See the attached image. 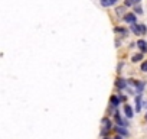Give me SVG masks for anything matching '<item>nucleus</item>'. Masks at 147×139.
I'll use <instances>...</instances> for the list:
<instances>
[{
  "label": "nucleus",
  "instance_id": "1",
  "mask_svg": "<svg viewBox=\"0 0 147 139\" xmlns=\"http://www.w3.org/2000/svg\"><path fill=\"white\" fill-rule=\"evenodd\" d=\"M131 31L136 33V35H146V32H147V29H146V26L144 25H131Z\"/></svg>",
  "mask_w": 147,
  "mask_h": 139
},
{
  "label": "nucleus",
  "instance_id": "2",
  "mask_svg": "<svg viewBox=\"0 0 147 139\" xmlns=\"http://www.w3.org/2000/svg\"><path fill=\"white\" fill-rule=\"evenodd\" d=\"M124 20H125L127 23L134 25V23H136V15H133V13H127V15L124 16Z\"/></svg>",
  "mask_w": 147,
  "mask_h": 139
},
{
  "label": "nucleus",
  "instance_id": "3",
  "mask_svg": "<svg viewBox=\"0 0 147 139\" xmlns=\"http://www.w3.org/2000/svg\"><path fill=\"white\" fill-rule=\"evenodd\" d=\"M137 46L140 48V51L144 54V52H147V42L146 41H143V39H140L138 42H137Z\"/></svg>",
  "mask_w": 147,
  "mask_h": 139
},
{
  "label": "nucleus",
  "instance_id": "4",
  "mask_svg": "<svg viewBox=\"0 0 147 139\" xmlns=\"http://www.w3.org/2000/svg\"><path fill=\"white\" fill-rule=\"evenodd\" d=\"M118 0H101V6L104 7H110V6H114Z\"/></svg>",
  "mask_w": 147,
  "mask_h": 139
},
{
  "label": "nucleus",
  "instance_id": "5",
  "mask_svg": "<svg viewBox=\"0 0 147 139\" xmlns=\"http://www.w3.org/2000/svg\"><path fill=\"white\" fill-rule=\"evenodd\" d=\"M115 86H117L120 90H123V89L127 87V81H124L123 78H117V80H115Z\"/></svg>",
  "mask_w": 147,
  "mask_h": 139
},
{
  "label": "nucleus",
  "instance_id": "6",
  "mask_svg": "<svg viewBox=\"0 0 147 139\" xmlns=\"http://www.w3.org/2000/svg\"><path fill=\"white\" fill-rule=\"evenodd\" d=\"M120 100H121L120 97H115V96H111V97H110V104H111L113 107H117V106H118V103H120Z\"/></svg>",
  "mask_w": 147,
  "mask_h": 139
},
{
  "label": "nucleus",
  "instance_id": "7",
  "mask_svg": "<svg viewBox=\"0 0 147 139\" xmlns=\"http://www.w3.org/2000/svg\"><path fill=\"white\" fill-rule=\"evenodd\" d=\"M124 113H125V116H127L128 119H131V117H133V109H131L128 104H125V106H124Z\"/></svg>",
  "mask_w": 147,
  "mask_h": 139
},
{
  "label": "nucleus",
  "instance_id": "8",
  "mask_svg": "<svg viewBox=\"0 0 147 139\" xmlns=\"http://www.w3.org/2000/svg\"><path fill=\"white\" fill-rule=\"evenodd\" d=\"M136 110L137 112L141 110V94H138V97L136 99Z\"/></svg>",
  "mask_w": 147,
  "mask_h": 139
},
{
  "label": "nucleus",
  "instance_id": "9",
  "mask_svg": "<svg viewBox=\"0 0 147 139\" xmlns=\"http://www.w3.org/2000/svg\"><path fill=\"white\" fill-rule=\"evenodd\" d=\"M115 130H117L120 135H123V136H128V132H127L125 129H123V126H115Z\"/></svg>",
  "mask_w": 147,
  "mask_h": 139
},
{
  "label": "nucleus",
  "instance_id": "10",
  "mask_svg": "<svg viewBox=\"0 0 147 139\" xmlns=\"http://www.w3.org/2000/svg\"><path fill=\"white\" fill-rule=\"evenodd\" d=\"M141 0H125L124 2V6H133V5H136V3H140Z\"/></svg>",
  "mask_w": 147,
  "mask_h": 139
},
{
  "label": "nucleus",
  "instance_id": "11",
  "mask_svg": "<svg viewBox=\"0 0 147 139\" xmlns=\"http://www.w3.org/2000/svg\"><path fill=\"white\" fill-rule=\"evenodd\" d=\"M102 125H105V130H110L113 126H111V122L105 117V119H102Z\"/></svg>",
  "mask_w": 147,
  "mask_h": 139
},
{
  "label": "nucleus",
  "instance_id": "12",
  "mask_svg": "<svg viewBox=\"0 0 147 139\" xmlns=\"http://www.w3.org/2000/svg\"><path fill=\"white\" fill-rule=\"evenodd\" d=\"M141 58H143V54H136V55H133L131 61L133 62H137V61H141Z\"/></svg>",
  "mask_w": 147,
  "mask_h": 139
},
{
  "label": "nucleus",
  "instance_id": "13",
  "mask_svg": "<svg viewBox=\"0 0 147 139\" xmlns=\"http://www.w3.org/2000/svg\"><path fill=\"white\" fill-rule=\"evenodd\" d=\"M140 70H141V71H144V73H147V61H143V62H141Z\"/></svg>",
  "mask_w": 147,
  "mask_h": 139
},
{
  "label": "nucleus",
  "instance_id": "14",
  "mask_svg": "<svg viewBox=\"0 0 147 139\" xmlns=\"http://www.w3.org/2000/svg\"><path fill=\"white\" fill-rule=\"evenodd\" d=\"M114 32H120V33H125V29H123V28H114Z\"/></svg>",
  "mask_w": 147,
  "mask_h": 139
},
{
  "label": "nucleus",
  "instance_id": "15",
  "mask_svg": "<svg viewBox=\"0 0 147 139\" xmlns=\"http://www.w3.org/2000/svg\"><path fill=\"white\" fill-rule=\"evenodd\" d=\"M123 12H124V7H118V9H117V15H118V16H121Z\"/></svg>",
  "mask_w": 147,
  "mask_h": 139
},
{
  "label": "nucleus",
  "instance_id": "16",
  "mask_svg": "<svg viewBox=\"0 0 147 139\" xmlns=\"http://www.w3.org/2000/svg\"><path fill=\"white\" fill-rule=\"evenodd\" d=\"M134 12H137L138 15H141V13H143V9H141V7H136V10H134Z\"/></svg>",
  "mask_w": 147,
  "mask_h": 139
},
{
  "label": "nucleus",
  "instance_id": "17",
  "mask_svg": "<svg viewBox=\"0 0 147 139\" xmlns=\"http://www.w3.org/2000/svg\"><path fill=\"white\" fill-rule=\"evenodd\" d=\"M146 107H147V103H146Z\"/></svg>",
  "mask_w": 147,
  "mask_h": 139
},
{
  "label": "nucleus",
  "instance_id": "18",
  "mask_svg": "<svg viewBox=\"0 0 147 139\" xmlns=\"http://www.w3.org/2000/svg\"><path fill=\"white\" fill-rule=\"evenodd\" d=\"M104 139H108V138H104Z\"/></svg>",
  "mask_w": 147,
  "mask_h": 139
}]
</instances>
